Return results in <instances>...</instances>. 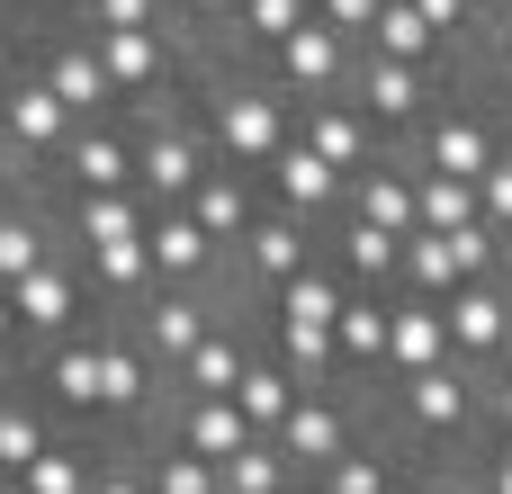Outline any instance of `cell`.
Masks as SVG:
<instances>
[{
  "mask_svg": "<svg viewBox=\"0 0 512 494\" xmlns=\"http://www.w3.org/2000/svg\"><path fill=\"white\" fill-rule=\"evenodd\" d=\"M504 144H512V135H504V117H495V108H486V99L459 81V99H441V108H432V126H423L405 153H414L423 171H450V180H486V162H495Z\"/></svg>",
  "mask_w": 512,
  "mask_h": 494,
  "instance_id": "277c9868",
  "label": "cell"
},
{
  "mask_svg": "<svg viewBox=\"0 0 512 494\" xmlns=\"http://www.w3.org/2000/svg\"><path fill=\"white\" fill-rule=\"evenodd\" d=\"M144 243H153V279H162V288H216V279H225V243H216L189 207H153V216H144Z\"/></svg>",
  "mask_w": 512,
  "mask_h": 494,
  "instance_id": "7c38bea8",
  "label": "cell"
},
{
  "mask_svg": "<svg viewBox=\"0 0 512 494\" xmlns=\"http://www.w3.org/2000/svg\"><path fill=\"white\" fill-rule=\"evenodd\" d=\"M297 144H315L342 180H360L369 162H387V144H378V126L351 108V90H342V99H306V108H297Z\"/></svg>",
  "mask_w": 512,
  "mask_h": 494,
  "instance_id": "5bb4252c",
  "label": "cell"
},
{
  "mask_svg": "<svg viewBox=\"0 0 512 494\" xmlns=\"http://www.w3.org/2000/svg\"><path fill=\"white\" fill-rule=\"evenodd\" d=\"M297 396H306V378H297V369H288L279 351H252V369H243V387H234V405H243V423H252V432H279Z\"/></svg>",
  "mask_w": 512,
  "mask_h": 494,
  "instance_id": "7402d4cb",
  "label": "cell"
},
{
  "mask_svg": "<svg viewBox=\"0 0 512 494\" xmlns=\"http://www.w3.org/2000/svg\"><path fill=\"white\" fill-rule=\"evenodd\" d=\"M351 54H360L351 36H333L324 18H306V27H288L261 63H270V81L306 108V99H342V90H351Z\"/></svg>",
  "mask_w": 512,
  "mask_h": 494,
  "instance_id": "52a82bcc",
  "label": "cell"
},
{
  "mask_svg": "<svg viewBox=\"0 0 512 494\" xmlns=\"http://www.w3.org/2000/svg\"><path fill=\"white\" fill-rule=\"evenodd\" d=\"M441 315H450V351H459L468 369L512 360V288H504V279H468V288H450Z\"/></svg>",
  "mask_w": 512,
  "mask_h": 494,
  "instance_id": "30bf717a",
  "label": "cell"
},
{
  "mask_svg": "<svg viewBox=\"0 0 512 494\" xmlns=\"http://www.w3.org/2000/svg\"><path fill=\"white\" fill-rule=\"evenodd\" d=\"M9 81H18V36L0 45V108H9Z\"/></svg>",
  "mask_w": 512,
  "mask_h": 494,
  "instance_id": "d590c367",
  "label": "cell"
},
{
  "mask_svg": "<svg viewBox=\"0 0 512 494\" xmlns=\"http://www.w3.org/2000/svg\"><path fill=\"white\" fill-rule=\"evenodd\" d=\"M396 288H414V297H450V288H468V279H459V252H450V234L414 225V234H405V270H396Z\"/></svg>",
  "mask_w": 512,
  "mask_h": 494,
  "instance_id": "d4e9b609",
  "label": "cell"
},
{
  "mask_svg": "<svg viewBox=\"0 0 512 494\" xmlns=\"http://www.w3.org/2000/svg\"><path fill=\"white\" fill-rule=\"evenodd\" d=\"M234 9H243V0H216V18H234Z\"/></svg>",
  "mask_w": 512,
  "mask_h": 494,
  "instance_id": "ab89813d",
  "label": "cell"
},
{
  "mask_svg": "<svg viewBox=\"0 0 512 494\" xmlns=\"http://www.w3.org/2000/svg\"><path fill=\"white\" fill-rule=\"evenodd\" d=\"M126 315V333L153 351V369H180L216 324H225V306H216V288H144L135 306H117Z\"/></svg>",
  "mask_w": 512,
  "mask_h": 494,
  "instance_id": "5b68a950",
  "label": "cell"
},
{
  "mask_svg": "<svg viewBox=\"0 0 512 494\" xmlns=\"http://www.w3.org/2000/svg\"><path fill=\"white\" fill-rule=\"evenodd\" d=\"M90 477H99V450H81V432H54L45 459L27 468V494H90Z\"/></svg>",
  "mask_w": 512,
  "mask_h": 494,
  "instance_id": "484cf974",
  "label": "cell"
},
{
  "mask_svg": "<svg viewBox=\"0 0 512 494\" xmlns=\"http://www.w3.org/2000/svg\"><path fill=\"white\" fill-rule=\"evenodd\" d=\"M351 387L360 378H333V387H306L297 405H288V423L270 432L279 450H288V468H297V486H315L342 450H360V432H369V414L351 405Z\"/></svg>",
  "mask_w": 512,
  "mask_h": 494,
  "instance_id": "3957f363",
  "label": "cell"
},
{
  "mask_svg": "<svg viewBox=\"0 0 512 494\" xmlns=\"http://www.w3.org/2000/svg\"><path fill=\"white\" fill-rule=\"evenodd\" d=\"M225 494H297V468H288V450L261 432L252 450H234L225 459Z\"/></svg>",
  "mask_w": 512,
  "mask_h": 494,
  "instance_id": "4316f807",
  "label": "cell"
},
{
  "mask_svg": "<svg viewBox=\"0 0 512 494\" xmlns=\"http://www.w3.org/2000/svg\"><path fill=\"white\" fill-rule=\"evenodd\" d=\"M414 9H423V18L441 27V45H450V54H459V45L477 36V0H414Z\"/></svg>",
  "mask_w": 512,
  "mask_h": 494,
  "instance_id": "1f68e13d",
  "label": "cell"
},
{
  "mask_svg": "<svg viewBox=\"0 0 512 494\" xmlns=\"http://www.w3.org/2000/svg\"><path fill=\"white\" fill-rule=\"evenodd\" d=\"M297 494H306V486H297Z\"/></svg>",
  "mask_w": 512,
  "mask_h": 494,
  "instance_id": "b9f144b4",
  "label": "cell"
},
{
  "mask_svg": "<svg viewBox=\"0 0 512 494\" xmlns=\"http://www.w3.org/2000/svg\"><path fill=\"white\" fill-rule=\"evenodd\" d=\"M36 405H45L63 432L108 423V414H99V324H81V333L45 342V360H36Z\"/></svg>",
  "mask_w": 512,
  "mask_h": 494,
  "instance_id": "9c48e42d",
  "label": "cell"
},
{
  "mask_svg": "<svg viewBox=\"0 0 512 494\" xmlns=\"http://www.w3.org/2000/svg\"><path fill=\"white\" fill-rule=\"evenodd\" d=\"M324 234H333L324 261H333L351 288H396V270H405V234H387V225H369V216H351V207H342Z\"/></svg>",
  "mask_w": 512,
  "mask_h": 494,
  "instance_id": "ac0fdd59",
  "label": "cell"
},
{
  "mask_svg": "<svg viewBox=\"0 0 512 494\" xmlns=\"http://www.w3.org/2000/svg\"><path fill=\"white\" fill-rule=\"evenodd\" d=\"M351 108L378 126V144L387 153H405L423 126H432V108H441V72H423V63H396V54H351Z\"/></svg>",
  "mask_w": 512,
  "mask_h": 494,
  "instance_id": "7a4b0ae2",
  "label": "cell"
},
{
  "mask_svg": "<svg viewBox=\"0 0 512 494\" xmlns=\"http://www.w3.org/2000/svg\"><path fill=\"white\" fill-rule=\"evenodd\" d=\"M63 423L36 405V396H18V387H0V477H27L36 459H45V441H54Z\"/></svg>",
  "mask_w": 512,
  "mask_h": 494,
  "instance_id": "603a6c76",
  "label": "cell"
},
{
  "mask_svg": "<svg viewBox=\"0 0 512 494\" xmlns=\"http://www.w3.org/2000/svg\"><path fill=\"white\" fill-rule=\"evenodd\" d=\"M477 216H486L495 234H512V144L486 162V180H477Z\"/></svg>",
  "mask_w": 512,
  "mask_h": 494,
  "instance_id": "f546056e",
  "label": "cell"
},
{
  "mask_svg": "<svg viewBox=\"0 0 512 494\" xmlns=\"http://www.w3.org/2000/svg\"><path fill=\"white\" fill-rule=\"evenodd\" d=\"M261 189H270V207L306 216L315 234H324V225H333V216L351 207V180H342V171H333V162H324L315 144H297V135H288V153H279V162L261 171Z\"/></svg>",
  "mask_w": 512,
  "mask_h": 494,
  "instance_id": "8fae6325",
  "label": "cell"
},
{
  "mask_svg": "<svg viewBox=\"0 0 512 494\" xmlns=\"http://www.w3.org/2000/svg\"><path fill=\"white\" fill-rule=\"evenodd\" d=\"M504 288H512V234H504Z\"/></svg>",
  "mask_w": 512,
  "mask_h": 494,
  "instance_id": "f35d334b",
  "label": "cell"
},
{
  "mask_svg": "<svg viewBox=\"0 0 512 494\" xmlns=\"http://www.w3.org/2000/svg\"><path fill=\"white\" fill-rule=\"evenodd\" d=\"M306 261H324V252H315V225H306V216H288V207H261V216H252V234L234 243V261H225V270H243L252 288H270V297H279Z\"/></svg>",
  "mask_w": 512,
  "mask_h": 494,
  "instance_id": "4fadbf2b",
  "label": "cell"
},
{
  "mask_svg": "<svg viewBox=\"0 0 512 494\" xmlns=\"http://www.w3.org/2000/svg\"><path fill=\"white\" fill-rule=\"evenodd\" d=\"M9 342H18V306H9V288H0V369H9Z\"/></svg>",
  "mask_w": 512,
  "mask_h": 494,
  "instance_id": "e575fe53",
  "label": "cell"
},
{
  "mask_svg": "<svg viewBox=\"0 0 512 494\" xmlns=\"http://www.w3.org/2000/svg\"><path fill=\"white\" fill-rule=\"evenodd\" d=\"M450 252H459V279H504V234L477 216V225H459L450 234Z\"/></svg>",
  "mask_w": 512,
  "mask_h": 494,
  "instance_id": "83f0119b",
  "label": "cell"
},
{
  "mask_svg": "<svg viewBox=\"0 0 512 494\" xmlns=\"http://www.w3.org/2000/svg\"><path fill=\"white\" fill-rule=\"evenodd\" d=\"M504 9H512V0H477V18H504Z\"/></svg>",
  "mask_w": 512,
  "mask_h": 494,
  "instance_id": "8d00e7d4",
  "label": "cell"
},
{
  "mask_svg": "<svg viewBox=\"0 0 512 494\" xmlns=\"http://www.w3.org/2000/svg\"><path fill=\"white\" fill-rule=\"evenodd\" d=\"M9 306H18V333H27V342H63V333H81V324L99 315V297H90L72 243H63L54 261H36V270L9 288Z\"/></svg>",
  "mask_w": 512,
  "mask_h": 494,
  "instance_id": "8992f818",
  "label": "cell"
},
{
  "mask_svg": "<svg viewBox=\"0 0 512 494\" xmlns=\"http://www.w3.org/2000/svg\"><path fill=\"white\" fill-rule=\"evenodd\" d=\"M369 54H396V63H423V72L459 81V54L441 45V27H432L414 0H387V9H378V27H369Z\"/></svg>",
  "mask_w": 512,
  "mask_h": 494,
  "instance_id": "44dd1931",
  "label": "cell"
},
{
  "mask_svg": "<svg viewBox=\"0 0 512 494\" xmlns=\"http://www.w3.org/2000/svg\"><path fill=\"white\" fill-rule=\"evenodd\" d=\"M90 494H153V477H144V450H135V441L99 450V477H90Z\"/></svg>",
  "mask_w": 512,
  "mask_h": 494,
  "instance_id": "f1b7e54d",
  "label": "cell"
},
{
  "mask_svg": "<svg viewBox=\"0 0 512 494\" xmlns=\"http://www.w3.org/2000/svg\"><path fill=\"white\" fill-rule=\"evenodd\" d=\"M441 360H459V351H450L441 297L396 288V315H387V378H414V369H441ZM387 378H378V387H387Z\"/></svg>",
  "mask_w": 512,
  "mask_h": 494,
  "instance_id": "2e32d148",
  "label": "cell"
},
{
  "mask_svg": "<svg viewBox=\"0 0 512 494\" xmlns=\"http://www.w3.org/2000/svg\"><path fill=\"white\" fill-rule=\"evenodd\" d=\"M477 477L495 494H512V441H486V450H477Z\"/></svg>",
  "mask_w": 512,
  "mask_h": 494,
  "instance_id": "836d02e7",
  "label": "cell"
},
{
  "mask_svg": "<svg viewBox=\"0 0 512 494\" xmlns=\"http://www.w3.org/2000/svg\"><path fill=\"white\" fill-rule=\"evenodd\" d=\"M243 369H252V342H243V324L225 315V324H216L180 369H162V405H171V396H234Z\"/></svg>",
  "mask_w": 512,
  "mask_h": 494,
  "instance_id": "d6986e66",
  "label": "cell"
},
{
  "mask_svg": "<svg viewBox=\"0 0 512 494\" xmlns=\"http://www.w3.org/2000/svg\"><path fill=\"white\" fill-rule=\"evenodd\" d=\"M378 9H387V0H315V18H324L333 36H351V45H369V27H378Z\"/></svg>",
  "mask_w": 512,
  "mask_h": 494,
  "instance_id": "4dcf8cb0",
  "label": "cell"
},
{
  "mask_svg": "<svg viewBox=\"0 0 512 494\" xmlns=\"http://www.w3.org/2000/svg\"><path fill=\"white\" fill-rule=\"evenodd\" d=\"M405 171H414V207H423V225H432V234H459V225H477V180L423 171L414 153H405Z\"/></svg>",
  "mask_w": 512,
  "mask_h": 494,
  "instance_id": "cb8c5ba5",
  "label": "cell"
},
{
  "mask_svg": "<svg viewBox=\"0 0 512 494\" xmlns=\"http://www.w3.org/2000/svg\"><path fill=\"white\" fill-rule=\"evenodd\" d=\"M54 216H63V243L90 252V243H126V234H144L153 198H144V189H90V198H54Z\"/></svg>",
  "mask_w": 512,
  "mask_h": 494,
  "instance_id": "ffe728a7",
  "label": "cell"
},
{
  "mask_svg": "<svg viewBox=\"0 0 512 494\" xmlns=\"http://www.w3.org/2000/svg\"><path fill=\"white\" fill-rule=\"evenodd\" d=\"M387 315H396V288H351V297H342V315H333L342 378H360V387L387 378Z\"/></svg>",
  "mask_w": 512,
  "mask_h": 494,
  "instance_id": "9a60e30c",
  "label": "cell"
},
{
  "mask_svg": "<svg viewBox=\"0 0 512 494\" xmlns=\"http://www.w3.org/2000/svg\"><path fill=\"white\" fill-rule=\"evenodd\" d=\"M0 494H27V477H0Z\"/></svg>",
  "mask_w": 512,
  "mask_h": 494,
  "instance_id": "74e56055",
  "label": "cell"
},
{
  "mask_svg": "<svg viewBox=\"0 0 512 494\" xmlns=\"http://www.w3.org/2000/svg\"><path fill=\"white\" fill-rule=\"evenodd\" d=\"M261 207H270V189H261L252 171H234V162H216V171L189 189V216H198V225L225 243V261H234V243L252 234V216H261Z\"/></svg>",
  "mask_w": 512,
  "mask_h": 494,
  "instance_id": "e0dca14e",
  "label": "cell"
},
{
  "mask_svg": "<svg viewBox=\"0 0 512 494\" xmlns=\"http://www.w3.org/2000/svg\"><path fill=\"white\" fill-rule=\"evenodd\" d=\"M63 9H72V0H54V18H63Z\"/></svg>",
  "mask_w": 512,
  "mask_h": 494,
  "instance_id": "60d3db41",
  "label": "cell"
},
{
  "mask_svg": "<svg viewBox=\"0 0 512 494\" xmlns=\"http://www.w3.org/2000/svg\"><path fill=\"white\" fill-rule=\"evenodd\" d=\"M126 117H135V189L153 207H189V189L216 171V135H207L189 81H171L162 99H135Z\"/></svg>",
  "mask_w": 512,
  "mask_h": 494,
  "instance_id": "6da1fadb",
  "label": "cell"
},
{
  "mask_svg": "<svg viewBox=\"0 0 512 494\" xmlns=\"http://www.w3.org/2000/svg\"><path fill=\"white\" fill-rule=\"evenodd\" d=\"M54 198H90V189H135V117L117 108V117H90V126H72V144H63V162H54V180H45Z\"/></svg>",
  "mask_w": 512,
  "mask_h": 494,
  "instance_id": "ba28073f",
  "label": "cell"
},
{
  "mask_svg": "<svg viewBox=\"0 0 512 494\" xmlns=\"http://www.w3.org/2000/svg\"><path fill=\"white\" fill-rule=\"evenodd\" d=\"M0 18H9V36H36V27H54V0H0Z\"/></svg>",
  "mask_w": 512,
  "mask_h": 494,
  "instance_id": "d6a6232c",
  "label": "cell"
}]
</instances>
